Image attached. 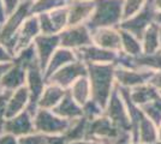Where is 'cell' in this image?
I'll list each match as a JSON object with an SVG mask.
<instances>
[{"label": "cell", "mask_w": 161, "mask_h": 144, "mask_svg": "<svg viewBox=\"0 0 161 144\" xmlns=\"http://www.w3.org/2000/svg\"><path fill=\"white\" fill-rule=\"evenodd\" d=\"M69 27L86 24L94 12V0H72L69 5Z\"/></svg>", "instance_id": "11"}, {"label": "cell", "mask_w": 161, "mask_h": 144, "mask_svg": "<svg viewBox=\"0 0 161 144\" xmlns=\"http://www.w3.org/2000/svg\"><path fill=\"white\" fill-rule=\"evenodd\" d=\"M77 59L86 64H103V62H112L115 58V52L108 51L105 48L96 46L92 43L86 47L78 48L75 51Z\"/></svg>", "instance_id": "10"}, {"label": "cell", "mask_w": 161, "mask_h": 144, "mask_svg": "<svg viewBox=\"0 0 161 144\" xmlns=\"http://www.w3.org/2000/svg\"><path fill=\"white\" fill-rule=\"evenodd\" d=\"M12 66V61H8V62H0V81L1 78L4 77V75L7 72V70L10 69Z\"/></svg>", "instance_id": "32"}, {"label": "cell", "mask_w": 161, "mask_h": 144, "mask_svg": "<svg viewBox=\"0 0 161 144\" xmlns=\"http://www.w3.org/2000/svg\"><path fill=\"white\" fill-rule=\"evenodd\" d=\"M31 13V3L22 1L19 6L12 13L7 14L5 21L0 24V45L7 48V51L14 55L17 35L19 33L23 23Z\"/></svg>", "instance_id": "2"}, {"label": "cell", "mask_w": 161, "mask_h": 144, "mask_svg": "<svg viewBox=\"0 0 161 144\" xmlns=\"http://www.w3.org/2000/svg\"><path fill=\"white\" fill-rule=\"evenodd\" d=\"M6 18V13H5V8H4V3L3 0H0V24L5 21Z\"/></svg>", "instance_id": "33"}, {"label": "cell", "mask_w": 161, "mask_h": 144, "mask_svg": "<svg viewBox=\"0 0 161 144\" xmlns=\"http://www.w3.org/2000/svg\"><path fill=\"white\" fill-rule=\"evenodd\" d=\"M49 16L52 18L54 28H55L58 34L63 31L65 28L69 27V8H67V6L59 7L57 10L51 11Z\"/></svg>", "instance_id": "24"}, {"label": "cell", "mask_w": 161, "mask_h": 144, "mask_svg": "<svg viewBox=\"0 0 161 144\" xmlns=\"http://www.w3.org/2000/svg\"><path fill=\"white\" fill-rule=\"evenodd\" d=\"M75 60H77V56L76 53L72 49H69L65 47H59L54 54L52 55L51 60L48 62L47 67L45 70V78H46V82L47 79L53 75L54 72H57L59 69H61L64 65H66L69 62H72Z\"/></svg>", "instance_id": "15"}, {"label": "cell", "mask_w": 161, "mask_h": 144, "mask_svg": "<svg viewBox=\"0 0 161 144\" xmlns=\"http://www.w3.org/2000/svg\"><path fill=\"white\" fill-rule=\"evenodd\" d=\"M14 60V55L11 54L6 47L0 45V62H8Z\"/></svg>", "instance_id": "31"}, {"label": "cell", "mask_w": 161, "mask_h": 144, "mask_svg": "<svg viewBox=\"0 0 161 144\" xmlns=\"http://www.w3.org/2000/svg\"><path fill=\"white\" fill-rule=\"evenodd\" d=\"M70 124L71 120L58 117L51 109L37 108L34 115L35 132L43 135H64Z\"/></svg>", "instance_id": "4"}, {"label": "cell", "mask_w": 161, "mask_h": 144, "mask_svg": "<svg viewBox=\"0 0 161 144\" xmlns=\"http://www.w3.org/2000/svg\"><path fill=\"white\" fill-rule=\"evenodd\" d=\"M27 83V69L12 61V66L0 81V90H14L24 87Z\"/></svg>", "instance_id": "14"}, {"label": "cell", "mask_w": 161, "mask_h": 144, "mask_svg": "<svg viewBox=\"0 0 161 144\" xmlns=\"http://www.w3.org/2000/svg\"><path fill=\"white\" fill-rule=\"evenodd\" d=\"M36 16H37V18H39L41 34H45V35L58 34L57 30H55V28H54L52 18H51V16H49V12H42V13H39V14H36Z\"/></svg>", "instance_id": "26"}, {"label": "cell", "mask_w": 161, "mask_h": 144, "mask_svg": "<svg viewBox=\"0 0 161 144\" xmlns=\"http://www.w3.org/2000/svg\"><path fill=\"white\" fill-rule=\"evenodd\" d=\"M72 0H35L31 3V13L39 14L42 12H51L59 7L67 6Z\"/></svg>", "instance_id": "22"}, {"label": "cell", "mask_w": 161, "mask_h": 144, "mask_svg": "<svg viewBox=\"0 0 161 144\" xmlns=\"http://www.w3.org/2000/svg\"><path fill=\"white\" fill-rule=\"evenodd\" d=\"M18 144H46V135L40 132L29 133L18 137Z\"/></svg>", "instance_id": "28"}, {"label": "cell", "mask_w": 161, "mask_h": 144, "mask_svg": "<svg viewBox=\"0 0 161 144\" xmlns=\"http://www.w3.org/2000/svg\"><path fill=\"white\" fill-rule=\"evenodd\" d=\"M40 34H41V30H40V24H39V18H37L36 14H30L27 19H25V22L23 23L19 33L17 35V42H16V48H14V55L18 51L28 47L31 43H34L35 39Z\"/></svg>", "instance_id": "12"}, {"label": "cell", "mask_w": 161, "mask_h": 144, "mask_svg": "<svg viewBox=\"0 0 161 144\" xmlns=\"http://www.w3.org/2000/svg\"><path fill=\"white\" fill-rule=\"evenodd\" d=\"M28 104H29V90L27 85H24L19 89L14 90L10 97L7 103L6 119L14 117L19 114L20 112L25 110L28 108Z\"/></svg>", "instance_id": "18"}, {"label": "cell", "mask_w": 161, "mask_h": 144, "mask_svg": "<svg viewBox=\"0 0 161 144\" xmlns=\"http://www.w3.org/2000/svg\"><path fill=\"white\" fill-rule=\"evenodd\" d=\"M70 95L74 97L76 102L83 106L84 103L92 99V93H90V82L88 79V76H83L78 78L76 82L67 89Z\"/></svg>", "instance_id": "19"}, {"label": "cell", "mask_w": 161, "mask_h": 144, "mask_svg": "<svg viewBox=\"0 0 161 144\" xmlns=\"http://www.w3.org/2000/svg\"><path fill=\"white\" fill-rule=\"evenodd\" d=\"M88 124H89V120L84 117H80L71 120V124H70L69 129L64 133V136H65L67 142L86 139V137H87Z\"/></svg>", "instance_id": "20"}, {"label": "cell", "mask_w": 161, "mask_h": 144, "mask_svg": "<svg viewBox=\"0 0 161 144\" xmlns=\"http://www.w3.org/2000/svg\"><path fill=\"white\" fill-rule=\"evenodd\" d=\"M52 112L54 114H57L58 117L69 119V120H74V119L83 117L82 106L75 101L74 97L70 95L69 91H66L65 96L61 99L60 102L52 109Z\"/></svg>", "instance_id": "16"}, {"label": "cell", "mask_w": 161, "mask_h": 144, "mask_svg": "<svg viewBox=\"0 0 161 144\" xmlns=\"http://www.w3.org/2000/svg\"><path fill=\"white\" fill-rule=\"evenodd\" d=\"M147 0H124V18H129L141 10Z\"/></svg>", "instance_id": "27"}, {"label": "cell", "mask_w": 161, "mask_h": 144, "mask_svg": "<svg viewBox=\"0 0 161 144\" xmlns=\"http://www.w3.org/2000/svg\"><path fill=\"white\" fill-rule=\"evenodd\" d=\"M153 4L158 11H161V0H153Z\"/></svg>", "instance_id": "35"}, {"label": "cell", "mask_w": 161, "mask_h": 144, "mask_svg": "<svg viewBox=\"0 0 161 144\" xmlns=\"http://www.w3.org/2000/svg\"><path fill=\"white\" fill-rule=\"evenodd\" d=\"M120 35H121V47L128 52L129 54H138V52L141 51L140 43L135 39V36L131 33H129L126 30L120 29Z\"/></svg>", "instance_id": "25"}, {"label": "cell", "mask_w": 161, "mask_h": 144, "mask_svg": "<svg viewBox=\"0 0 161 144\" xmlns=\"http://www.w3.org/2000/svg\"><path fill=\"white\" fill-rule=\"evenodd\" d=\"M4 132L11 133L16 137H22L29 133H33L35 132L34 117L25 109L14 117L7 118L3 125V133Z\"/></svg>", "instance_id": "9"}, {"label": "cell", "mask_w": 161, "mask_h": 144, "mask_svg": "<svg viewBox=\"0 0 161 144\" xmlns=\"http://www.w3.org/2000/svg\"><path fill=\"white\" fill-rule=\"evenodd\" d=\"M12 61L14 64H18L20 66H23L24 69L30 67L31 65L39 62V58H37V53H36V48H35V45L31 43L29 45L28 47L23 48L18 51L16 54L14 55V60Z\"/></svg>", "instance_id": "21"}, {"label": "cell", "mask_w": 161, "mask_h": 144, "mask_svg": "<svg viewBox=\"0 0 161 144\" xmlns=\"http://www.w3.org/2000/svg\"><path fill=\"white\" fill-rule=\"evenodd\" d=\"M89 141L87 139H80V141H71V142H67V144H88Z\"/></svg>", "instance_id": "34"}, {"label": "cell", "mask_w": 161, "mask_h": 144, "mask_svg": "<svg viewBox=\"0 0 161 144\" xmlns=\"http://www.w3.org/2000/svg\"><path fill=\"white\" fill-rule=\"evenodd\" d=\"M22 1H30V3H33V1H35V0H22Z\"/></svg>", "instance_id": "38"}, {"label": "cell", "mask_w": 161, "mask_h": 144, "mask_svg": "<svg viewBox=\"0 0 161 144\" xmlns=\"http://www.w3.org/2000/svg\"><path fill=\"white\" fill-rule=\"evenodd\" d=\"M92 36L93 42L101 48L117 52L121 47L120 31H117L115 29H113V27L99 28L92 30Z\"/></svg>", "instance_id": "13"}, {"label": "cell", "mask_w": 161, "mask_h": 144, "mask_svg": "<svg viewBox=\"0 0 161 144\" xmlns=\"http://www.w3.org/2000/svg\"><path fill=\"white\" fill-rule=\"evenodd\" d=\"M4 3V8H5V13L10 14L12 13L17 7L19 6V4L22 3V0H3Z\"/></svg>", "instance_id": "29"}, {"label": "cell", "mask_w": 161, "mask_h": 144, "mask_svg": "<svg viewBox=\"0 0 161 144\" xmlns=\"http://www.w3.org/2000/svg\"><path fill=\"white\" fill-rule=\"evenodd\" d=\"M88 144H105V143H102V142H100V141H89V143Z\"/></svg>", "instance_id": "37"}, {"label": "cell", "mask_w": 161, "mask_h": 144, "mask_svg": "<svg viewBox=\"0 0 161 144\" xmlns=\"http://www.w3.org/2000/svg\"><path fill=\"white\" fill-rule=\"evenodd\" d=\"M0 144H18V137L4 132L0 135Z\"/></svg>", "instance_id": "30"}, {"label": "cell", "mask_w": 161, "mask_h": 144, "mask_svg": "<svg viewBox=\"0 0 161 144\" xmlns=\"http://www.w3.org/2000/svg\"><path fill=\"white\" fill-rule=\"evenodd\" d=\"M88 79L90 82L92 99L105 109L111 97L114 69L111 62L87 64Z\"/></svg>", "instance_id": "1"}, {"label": "cell", "mask_w": 161, "mask_h": 144, "mask_svg": "<svg viewBox=\"0 0 161 144\" xmlns=\"http://www.w3.org/2000/svg\"><path fill=\"white\" fill-rule=\"evenodd\" d=\"M46 84L47 82L45 78V72L41 69L39 62L28 67L25 85L29 90V104H28L27 110L33 117L39 108V101H40V97L45 90Z\"/></svg>", "instance_id": "5"}, {"label": "cell", "mask_w": 161, "mask_h": 144, "mask_svg": "<svg viewBox=\"0 0 161 144\" xmlns=\"http://www.w3.org/2000/svg\"><path fill=\"white\" fill-rule=\"evenodd\" d=\"M95 8L86 23L90 30L118 24L124 18V0H94Z\"/></svg>", "instance_id": "3"}, {"label": "cell", "mask_w": 161, "mask_h": 144, "mask_svg": "<svg viewBox=\"0 0 161 144\" xmlns=\"http://www.w3.org/2000/svg\"><path fill=\"white\" fill-rule=\"evenodd\" d=\"M34 45H35V48H36V53H37V58H39V64H40L41 69L43 70V72H45V70L47 67L52 55L54 54V52L58 48L60 47L59 34H40L35 39Z\"/></svg>", "instance_id": "8"}, {"label": "cell", "mask_w": 161, "mask_h": 144, "mask_svg": "<svg viewBox=\"0 0 161 144\" xmlns=\"http://www.w3.org/2000/svg\"><path fill=\"white\" fill-rule=\"evenodd\" d=\"M154 19L156 21V23H159V24H161V11H159L158 13H155Z\"/></svg>", "instance_id": "36"}, {"label": "cell", "mask_w": 161, "mask_h": 144, "mask_svg": "<svg viewBox=\"0 0 161 144\" xmlns=\"http://www.w3.org/2000/svg\"><path fill=\"white\" fill-rule=\"evenodd\" d=\"M60 37V47L76 51L78 48L89 46L93 42L92 30L87 24H78V25H70L59 33Z\"/></svg>", "instance_id": "6"}, {"label": "cell", "mask_w": 161, "mask_h": 144, "mask_svg": "<svg viewBox=\"0 0 161 144\" xmlns=\"http://www.w3.org/2000/svg\"><path fill=\"white\" fill-rule=\"evenodd\" d=\"M143 43H144V51L148 54L153 53L160 43V34L155 24H150L147 28L143 35Z\"/></svg>", "instance_id": "23"}, {"label": "cell", "mask_w": 161, "mask_h": 144, "mask_svg": "<svg viewBox=\"0 0 161 144\" xmlns=\"http://www.w3.org/2000/svg\"><path fill=\"white\" fill-rule=\"evenodd\" d=\"M66 89L61 88L53 83H47L39 101V108L53 109L54 107L61 101V99L66 94Z\"/></svg>", "instance_id": "17"}, {"label": "cell", "mask_w": 161, "mask_h": 144, "mask_svg": "<svg viewBox=\"0 0 161 144\" xmlns=\"http://www.w3.org/2000/svg\"><path fill=\"white\" fill-rule=\"evenodd\" d=\"M87 75V64L77 59L75 61L64 65L61 69H59L57 72H54L47 79V83H53V84H57V85L67 90L78 78Z\"/></svg>", "instance_id": "7"}]
</instances>
